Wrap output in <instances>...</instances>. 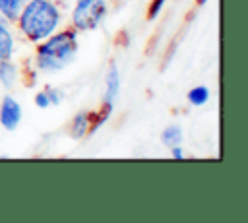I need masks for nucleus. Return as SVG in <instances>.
<instances>
[{
    "instance_id": "obj_12",
    "label": "nucleus",
    "mask_w": 248,
    "mask_h": 223,
    "mask_svg": "<svg viewBox=\"0 0 248 223\" xmlns=\"http://www.w3.org/2000/svg\"><path fill=\"white\" fill-rule=\"evenodd\" d=\"M163 4H165V0H151V6H149V12H147V17H149V19H153V17L161 12Z\"/></svg>"
},
{
    "instance_id": "obj_9",
    "label": "nucleus",
    "mask_w": 248,
    "mask_h": 223,
    "mask_svg": "<svg viewBox=\"0 0 248 223\" xmlns=\"http://www.w3.org/2000/svg\"><path fill=\"white\" fill-rule=\"evenodd\" d=\"M12 48H14L12 37H10L8 29L0 23V60H8L12 54Z\"/></svg>"
},
{
    "instance_id": "obj_10",
    "label": "nucleus",
    "mask_w": 248,
    "mask_h": 223,
    "mask_svg": "<svg viewBox=\"0 0 248 223\" xmlns=\"http://www.w3.org/2000/svg\"><path fill=\"white\" fill-rule=\"evenodd\" d=\"M0 81L6 85V87H12L14 81H16V66L10 64V62H2L0 64Z\"/></svg>"
},
{
    "instance_id": "obj_14",
    "label": "nucleus",
    "mask_w": 248,
    "mask_h": 223,
    "mask_svg": "<svg viewBox=\"0 0 248 223\" xmlns=\"http://www.w3.org/2000/svg\"><path fill=\"white\" fill-rule=\"evenodd\" d=\"M35 103H37V107H41V109H46V107L50 105V101H48V95H46L45 91L37 95V99H35Z\"/></svg>"
},
{
    "instance_id": "obj_8",
    "label": "nucleus",
    "mask_w": 248,
    "mask_h": 223,
    "mask_svg": "<svg viewBox=\"0 0 248 223\" xmlns=\"http://www.w3.org/2000/svg\"><path fill=\"white\" fill-rule=\"evenodd\" d=\"M161 142H163L167 147L180 145V142H182V130H180V126H169V128L161 134Z\"/></svg>"
},
{
    "instance_id": "obj_13",
    "label": "nucleus",
    "mask_w": 248,
    "mask_h": 223,
    "mask_svg": "<svg viewBox=\"0 0 248 223\" xmlns=\"http://www.w3.org/2000/svg\"><path fill=\"white\" fill-rule=\"evenodd\" d=\"M45 93L48 95V101H50V105H56V103H60V101H62V97H64V95L58 91V89H50V87H48V89H45Z\"/></svg>"
},
{
    "instance_id": "obj_7",
    "label": "nucleus",
    "mask_w": 248,
    "mask_h": 223,
    "mask_svg": "<svg viewBox=\"0 0 248 223\" xmlns=\"http://www.w3.org/2000/svg\"><path fill=\"white\" fill-rule=\"evenodd\" d=\"M23 6H25V0H0V12L12 21L19 17Z\"/></svg>"
},
{
    "instance_id": "obj_3",
    "label": "nucleus",
    "mask_w": 248,
    "mask_h": 223,
    "mask_svg": "<svg viewBox=\"0 0 248 223\" xmlns=\"http://www.w3.org/2000/svg\"><path fill=\"white\" fill-rule=\"evenodd\" d=\"M107 14L105 0H78L74 10V25L78 29H93Z\"/></svg>"
},
{
    "instance_id": "obj_6",
    "label": "nucleus",
    "mask_w": 248,
    "mask_h": 223,
    "mask_svg": "<svg viewBox=\"0 0 248 223\" xmlns=\"http://www.w3.org/2000/svg\"><path fill=\"white\" fill-rule=\"evenodd\" d=\"M89 124H91V114L87 112H79L74 120H72V136L74 138H83L89 132Z\"/></svg>"
},
{
    "instance_id": "obj_5",
    "label": "nucleus",
    "mask_w": 248,
    "mask_h": 223,
    "mask_svg": "<svg viewBox=\"0 0 248 223\" xmlns=\"http://www.w3.org/2000/svg\"><path fill=\"white\" fill-rule=\"evenodd\" d=\"M120 89V78H118V70L114 64H110L108 74H107V89H105V105H112L116 95Z\"/></svg>"
},
{
    "instance_id": "obj_11",
    "label": "nucleus",
    "mask_w": 248,
    "mask_h": 223,
    "mask_svg": "<svg viewBox=\"0 0 248 223\" xmlns=\"http://www.w3.org/2000/svg\"><path fill=\"white\" fill-rule=\"evenodd\" d=\"M209 99V91H207V87H194L190 93H188V101L192 103V105H203L205 101Z\"/></svg>"
},
{
    "instance_id": "obj_2",
    "label": "nucleus",
    "mask_w": 248,
    "mask_h": 223,
    "mask_svg": "<svg viewBox=\"0 0 248 223\" xmlns=\"http://www.w3.org/2000/svg\"><path fill=\"white\" fill-rule=\"evenodd\" d=\"M78 50V41L74 31H64L50 37L45 45H41L37 52V64L45 72H58L66 68Z\"/></svg>"
},
{
    "instance_id": "obj_16",
    "label": "nucleus",
    "mask_w": 248,
    "mask_h": 223,
    "mask_svg": "<svg viewBox=\"0 0 248 223\" xmlns=\"http://www.w3.org/2000/svg\"><path fill=\"white\" fill-rule=\"evenodd\" d=\"M203 2H205V0H198V4H203Z\"/></svg>"
},
{
    "instance_id": "obj_4",
    "label": "nucleus",
    "mask_w": 248,
    "mask_h": 223,
    "mask_svg": "<svg viewBox=\"0 0 248 223\" xmlns=\"http://www.w3.org/2000/svg\"><path fill=\"white\" fill-rule=\"evenodd\" d=\"M21 120V107L16 99L4 97L2 107H0V122L6 130H16V126Z\"/></svg>"
},
{
    "instance_id": "obj_1",
    "label": "nucleus",
    "mask_w": 248,
    "mask_h": 223,
    "mask_svg": "<svg viewBox=\"0 0 248 223\" xmlns=\"http://www.w3.org/2000/svg\"><path fill=\"white\" fill-rule=\"evenodd\" d=\"M19 27L29 41L48 37L58 25V10L48 0H31L21 10Z\"/></svg>"
},
{
    "instance_id": "obj_15",
    "label": "nucleus",
    "mask_w": 248,
    "mask_h": 223,
    "mask_svg": "<svg viewBox=\"0 0 248 223\" xmlns=\"http://www.w3.org/2000/svg\"><path fill=\"white\" fill-rule=\"evenodd\" d=\"M170 153H172V157H174V159H182V157H184V153H182V149H180L178 145L170 147Z\"/></svg>"
}]
</instances>
